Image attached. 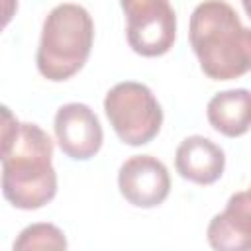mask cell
<instances>
[{
    "label": "cell",
    "mask_w": 251,
    "mask_h": 251,
    "mask_svg": "<svg viewBox=\"0 0 251 251\" xmlns=\"http://www.w3.org/2000/svg\"><path fill=\"white\" fill-rule=\"evenodd\" d=\"M2 194L18 210H39L57 194L53 141L37 124L2 106Z\"/></svg>",
    "instance_id": "1"
},
{
    "label": "cell",
    "mask_w": 251,
    "mask_h": 251,
    "mask_svg": "<svg viewBox=\"0 0 251 251\" xmlns=\"http://www.w3.org/2000/svg\"><path fill=\"white\" fill-rule=\"evenodd\" d=\"M206 237L218 251L251 249V186L229 196L226 208L210 220Z\"/></svg>",
    "instance_id": "8"
},
{
    "label": "cell",
    "mask_w": 251,
    "mask_h": 251,
    "mask_svg": "<svg viewBox=\"0 0 251 251\" xmlns=\"http://www.w3.org/2000/svg\"><path fill=\"white\" fill-rule=\"evenodd\" d=\"M53 129L61 151L73 161L92 159L104 141L98 116L80 102L63 104L55 114Z\"/></svg>",
    "instance_id": "7"
},
{
    "label": "cell",
    "mask_w": 251,
    "mask_h": 251,
    "mask_svg": "<svg viewBox=\"0 0 251 251\" xmlns=\"http://www.w3.org/2000/svg\"><path fill=\"white\" fill-rule=\"evenodd\" d=\"M241 6H243V10H245L247 18L251 20V0H241Z\"/></svg>",
    "instance_id": "12"
},
{
    "label": "cell",
    "mask_w": 251,
    "mask_h": 251,
    "mask_svg": "<svg viewBox=\"0 0 251 251\" xmlns=\"http://www.w3.org/2000/svg\"><path fill=\"white\" fill-rule=\"evenodd\" d=\"M104 112L120 141L131 147L153 141L163 126V110L155 94L135 80L114 84L106 92Z\"/></svg>",
    "instance_id": "4"
},
{
    "label": "cell",
    "mask_w": 251,
    "mask_h": 251,
    "mask_svg": "<svg viewBox=\"0 0 251 251\" xmlns=\"http://www.w3.org/2000/svg\"><path fill=\"white\" fill-rule=\"evenodd\" d=\"M27 249H67L65 233L47 222L31 224L24 227L14 241V251H27Z\"/></svg>",
    "instance_id": "11"
},
{
    "label": "cell",
    "mask_w": 251,
    "mask_h": 251,
    "mask_svg": "<svg viewBox=\"0 0 251 251\" xmlns=\"http://www.w3.org/2000/svg\"><path fill=\"white\" fill-rule=\"evenodd\" d=\"M206 118L210 126L226 137L247 133L251 129V90L231 88L214 94L206 106Z\"/></svg>",
    "instance_id": "10"
},
{
    "label": "cell",
    "mask_w": 251,
    "mask_h": 251,
    "mask_svg": "<svg viewBox=\"0 0 251 251\" xmlns=\"http://www.w3.org/2000/svg\"><path fill=\"white\" fill-rule=\"evenodd\" d=\"M129 47L141 57H161L176 37V14L169 0H120Z\"/></svg>",
    "instance_id": "5"
},
{
    "label": "cell",
    "mask_w": 251,
    "mask_h": 251,
    "mask_svg": "<svg viewBox=\"0 0 251 251\" xmlns=\"http://www.w3.org/2000/svg\"><path fill=\"white\" fill-rule=\"evenodd\" d=\"M188 39L208 78L231 80L251 71V27L227 2H200L190 16Z\"/></svg>",
    "instance_id": "2"
},
{
    "label": "cell",
    "mask_w": 251,
    "mask_h": 251,
    "mask_svg": "<svg viewBox=\"0 0 251 251\" xmlns=\"http://www.w3.org/2000/svg\"><path fill=\"white\" fill-rule=\"evenodd\" d=\"M94 43V22L86 8L65 2L55 6L43 20L35 55L37 71L51 82L75 76L88 61Z\"/></svg>",
    "instance_id": "3"
},
{
    "label": "cell",
    "mask_w": 251,
    "mask_h": 251,
    "mask_svg": "<svg viewBox=\"0 0 251 251\" xmlns=\"http://www.w3.org/2000/svg\"><path fill=\"white\" fill-rule=\"evenodd\" d=\"M120 194L135 208H157L171 192V176L153 155H131L118 171Z\"/></svg>",
    "instance_id": "6"
},
{
    "label": "cell",
    "mask_w": 251,
    "mask_h": 251,
    "mask_svg": "<svg viewBox=\"0 0 251 251\" xmlns=\"http://www.w3.org/2000/svg\"><path fill=\"white\" fill-rule=\"evenodd\" d=\"M175 169L184 180L208 186L222 178L226 169V153L220 145L204 135H188L176 147Z\"/></svg>",
    "instance_id": "9"
}]
</instances>
